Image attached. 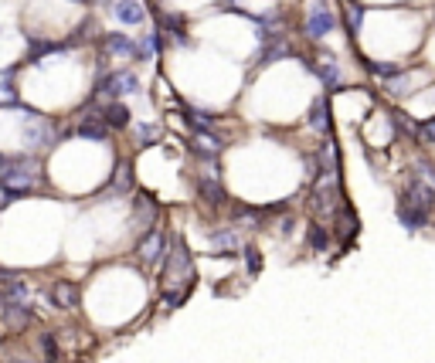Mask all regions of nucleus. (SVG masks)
Segmentation results:
<instances>
[{
	"instance_id": "nucleus-7",
	"label": "nucleus",
	"mask_w": 435,
	"mask_h": 363,
	"mask_svg": "<svg viewBox=\"0 0 435 363\" xmlns=\"http://www.w3.org/2000/svg\"><path fill=\"white\" fill-rule=\"evenodd\" d=\"M333 28H337V14L330 11V4L326 0H313L306 7V24H303L306 38L310 41H323L326 34H333Z\"/></svg>"
},
{
	"instance_id": "nucleus-13",
	"label": "nucleus",
	"mask_w": 435,
	"mask_h": 363,
	"mask_svg": "<svg viewBox=\"0 0 435 363\" xmlns=\"http://www.w3.org/2000/svg\"><path fill=\"white\" fill-rule=\"evenodd\" d=\"M78 286L72 278H55L51 282V303L58 305V309H78Z\"/></svg>"
},
{
	"instance_id": "nucleus-19",
	"label": "nucleus",
	"mask_w": 435,
	"mask_h": 363,
	"mask_svg": "<svg viewBox=\"0 0 435 363\" xmlns=\"http://www.w3.org/2000/svg\"><path fill=\"white\" fill-rule=\"evenodd\" d=\"M109 190H112V194H129V190H133V167H129V160H123V163L116 167Z\"/></svg>"
},
{
	"instance_id": "nucleus-1",
	"label": "nucleus",
	"mask_w": 435,
	"mask_h": 363,
	"mask_svg": "<svg viewBox=\"0 0 435 363\" xmlns=\"http://www.w3.org/2000/svg\"><path fill=\"white\" fill-rule=\"evenodd\" d=\"M45 183L41 177V163L24 153H0V187L14 197H28Z\"/></svg>"
},
{
	"instance_id": "nucleus-5",
	"label": "nucleus",
	"mask_w": 435,
	"mask_h": 363,
	"mask_svg": "<svg viewBox=\"0 0 435 363\" xmlns=\"http://www.w3.org/2000/svg\"><path fill=\"white\" fill-rule=\"evenodd\" d=\"M140 92V78L136 72H129V68H112V72H99L95 78V89H92V99L95 95H106V99H129V95H136Z\"/></svg>"
},
{
	"instance_id": "nucleus-9",
	"label": "nucleus",
	"mask_w": 435,
	"mask_h": 363,
	"mask_svg": "<svg viewBox=\"0 0 435 363\" xmlns=\"http://www.w3.org/2000/svg\"><path fill=\"white\" fill-rule=\"evenodd\" d=\"M289 55H293V45L286 41V34H272V38L262 41V51L255 55V65L265 68V65H272V61H279V58H289Z\"/></svg>"
},
{
	"instance_id": "nucleus-28",
	"label": "nucleus",
	"mask_w": 435,
	"mask_h": 363,
	"mask_svg": "<svg viewBox=\"0 0 435 363\" xmlns=\"http://www.w3.org/2000/svg\"><path fill=\"white\" fill-rule=\"evenodd\" d=\"M72 4H82V7H85V4H89V0H72Z\"/></svg>"
},
{
	"instance_id": "nucleus-4",
	"label": "nucleus",
	"mask_w": 435,
	"mask_h": 363,
	"mask_svg": "<svg viewBox=\"0 0 435 363\" xmlns=\"http://www.w3.org/2000/svg\"><path fill=\"white\" fill-rule=\"evenodd\" d=\"M310 207H313V214H320V217H337V214H340L343 200H340L337 173H320V177H313Z\"/></svg>"
},
{
	"instance_id": "nucleus-23",
	"label": "nucleus",
	"mask_w": 435,
	"mask_h": 363,
	"mask_svg": "<svg viewBox=\"0 0 435 363\" xmlns=\"http://www.w3.org/2000/svg\"><path fill=\"white\" fill-rule=\"evenodd\" d=\"M211 242L218 244V248H235L238 244V231H235L232 224L218 227V231H211Z\"/></svg>"
},
{
	"instance_id": "nucleus-29",
	"label": "nucleus",
	"mask_w": 435,
	"mask_h": 363,
	"mask_svg": "<svg viewBox=\"0 0 435 363\" xmlns=\"http://www.w3.org/2000/svg\"><path fill=\"white\" fill-rule=\"evenodd\" d=\"M89 4H106V0H89Z\"/></svg>"
},
{
	"instance_id": "nucleus-27",
	"label": "nucleus",
	"mask_w": 435,
	"mask_h": 363,
	"mask_svg": "<svg viewBox=\"0 0 435 363\" xmlns=\"http://www.w3.org/2000/svg\"><path fill=\"white\" fill-rule=\"evenodd\" d=\"M279 234H293V221H289V217L279 221Z\"/></svg>"
},
{
	"instance_id": "nucleus-15",
	"label": "nucleus",
	"mask_w": 435,
	"mask_h": 363,
	"mask_svg": "<svg viewBox=\"0 0 435 363\" xmlns=\"http://www.w3.org/2000/svg\"><path fill=\"white\" fill-rule=\"evenodd\" d=\"M306 126H310L313 133H320V136L330 133V106H326L323 95H316V99H313L310 116H306Z\"/></svg>"
},
{
	"instance_id": "nucleus-25",
	"label": "nucleus",
	"mask_w": 435,
	"mask_h": 363,
	"mask_svg": "<svg viewBox=\"0 0 435 363\" xmlns=\"http://www.w3.org/2000/svg\"><path fill=\"white\" fill-rule=\"evenodd\" d=\"M415 139H421V143H429V146H432V143H435V119L421 122L419 129H415Z\"/></svg>"
},
{
	"instance_id": "nucleus-12",
	"label": "nucleus",
	"mask_w": 435,
	"mask_h": 363,
	"mask_svg": "<svg viewBox=\"0 0 435 363\" xmlns=\"http://www.w3.org/2000/svg\"><path fill=\"white\" fill-rule=\"evenodd\" d=\"M112 17L126 28H136L146 21V11H143L140 0H112Z\"/></svg>"
},
{
	"instance_id": "nucleus-11",
	"label": "nucleus",
	"mask_w": 435,
	"mask_h": 363,
	"mask_svg": "<svg viewBox=\"0 0 435 363\" xmlns=\"http://www.w3.org/2000/svg\"><path fill=\"white\" fill-rule=\"evenodd\" d=\"M102 48L112 58H136V41L129 34H123V31H106L102 34Z\"/></svg>"
},
{
	"instance_id": "nucleus-16",
	"label": "nucleus",
	"mask_w": 435,
	"mask_h": 363,
	"mask_svg": "<svg viewBox=\"0 0 435 363\" xmlns=\"http://www.w3.org/2000/svg\"><path fill=\"white\" fill-rule=\"evenodd\" d=\"M198 194H201V200L204 204H211V207H221V204L228 200V197H225V187L218 183L215 173H208V177L198 180Z\"/></svg>"
},
{
	"instance_id": "nucleus-2",
	"label": "nucleus",
	"mask_w": 435,
	"mask_h": 363,
	"mask_svg": "<svg viewBox=\"0 0 435 363\" xmlns=\"http://www.w3.org/2000/svg\"><path fill=\"white\" fill-rule=\"evenodd\" d=\"M432 207H435V187H429L419 173H415V177H408L404 187H402V197H398V204H394L398 221H402L408 231H419V227L429 224Z\"/></svg>"
},
{
	"instance_id": "nucleus-8",
	"label": "nucleus",
	"mask_w": 435,
	"mask_h": 363,
	"mask_svg": "<svg viewBox=\"0 0 435 363\" xmlns=\"http://www.w3.org/2000/svg\"><path fill=\"white\" fill-rule=\"evenodd\" d=\"M163 255H167V238H163V231H160V227H146L143 238L136 242V258H140L143 265L156 269V265L163 261Z\"/></svg>"
},
{
	"instance_id": "nucleus-21",
	"label": "nucleus",
	"mask_w": 435,
	"mask_h": 363,
	"mask_svg": "<svg viewBox=\"0 0 435 363\" xmlns=\"http://www.w3.org/2000/svg\"><path fill=\"white\" fill-rule=\"evenodd\" d=\"M364 68L374 72L377 78H394L404 72V65H398V61H367V58H364Z\"/></svg>"
},
{
	"instance_id": "nucleus-3",
	"label": "nucleus",
	"mask_w": 435,
	"mask_h": 363,
	"mask_svg": "<svg viewBox=\"0 0 435 363\" xmlns=\"http://www.w3.org/2000/svg\"><path fill=\"white\" fill-rule=\"evenodd\" d=\"M167 269H163V303L167 305H181L184 303V292L177 288V282L184 288L194 286V258L181 242H173L167 248Z\"/></svg>"
},
{
	"instance_id": "nucleus-14",
	"label": "nucleus",
	"mask_w": 435,
	"mask_h": 363,
	"mask_svg": "<svg viewBox=\"0 0 435 363\" xmlns=\"http://www.w3.org/2000/svg\"><path fill=\"white\" fill-rule=\"evenodd\" d=\"M102 122H106L109 129H126L133 122V112H129V106H126L123 99H109L106 106H102Z\"/></svg>"
},
{
	"instance_id": "nucleus-18",
	"label": "nucleus",
	"mask_w": 435,
	"mask_h": 363,
	"mask_svg": "<svg viewBox=\"0 0 435 363\" xmlns=\"http://www.w3.org/2000/svg\"><path fill=\"white\" fill-rule=\"evenodd\" d=\"M343 17H347V31H350V38H358L360 24H364V17H367V7H364V4H358V0H347Z\"/></svg>"
},
{
	"instance_id": "nucleus-10",
	"label": "nucleus",
	"mask_w": 435,
	"mask_h": 363,
	"mask_svg": "<svg viewBox=\"0 0 435 363\" xmlns=\"http://www.w3.org/2000/svg\"><path fill=\"white\" fill-rule=\"evenodd\" d=\"M310 68L320 75V82H323L330 92H340L343 78H340V61L333 58V55H320L316 61H310Z\"/></svg>"
},
{
	"instance_id": "nucleus-22",
	"label": "nucleus",
	"mask_w": 435,
	"mask_h": 363,
	"mask_svg": "<svg viewBox=\"0 0 435 363\" xmlns=\"http://www.w3.org/2000/svg\"><path fill=\"white\" fill-rule=\"evenodd\" d=\"M340 214H343V221L337 217V234H343V238L350 242V238L358 234V214L350 211V207H340Z\"/></svg>"
},
{
	"instance_id": "nucleus-6",
	"label": "nucleus",
	"mask_w": 435,
	"mask_h": 363,
	"mask_svg": "<svg viewBox=\"0 0 435 363\" xmlns=\"http://www.w3.org/2000/svg\"><path fill=\"white\" fill-rule=\"evenodd\" d=\"M24 143H28L31 153L55 146V143H58V133H55L51 119H48V116H38L31 109H24Z\"/></svg>"
},
{
	"instance_id": "nucleus-17",
	"label": "nucleus",
	"mask_w": 435,
	"mask_h": 363,
	"mask_svg": "<svg viewBox=\"0 0 435 363\" xmlns=\"http://www.w3.org/2000/svg\"><path fill=\"white\" fill-rule=\"evenodd\" d=\"M75 133H78L82 139H95V143H106L112 129H109L106 122H102V116H89V119H82V122L75 126Z\"/></svg>"
},
{
	"instance_id": "nucleus-26",
	"label": "nucleus",
	"mask_w": 435,
	"mask_h": 363,
	"mask_svg": "<svg viewBox=\"0 0 435 363\" xmlns=\"http://www.w3.org/2000/svg\"><path fill=\"white\" fill-rule=\"evenodd\" d=\"M242 251H245V265H249V272L255 275V272H259V269H262V258H259V251H255L252 244H245Z\"/></svg>"
},
{
	"instance_id": "nucleus-24",
	"label": "nucleus",
	"mask_w": 435,
	"mask_h": 363,
	"mask_svg": "<svg viewBox=\"0 0 435 363\" xmlns=\"http://www.w3.org/2000/svg\"><path fill=\"white\" fill-rule=\"evenodd\" d=\"M156 136H160V126H150V122H140V126H136V139H140V146H154Z\"/></svg>"
},
{
	"instance_id": "nucleus-20",
	"label": "nucleus",
	"mask_w": 435,
	"mask_h": 363,
	"mask_svg": "<svg viewBox=\"0 0 435 363\" xmlns=\"http://www.w3.org/2000/svg\"><path fill=\"white\" fill-rule=\"evenodd\" d=\"M306 244H310L313 251H326V248H330V231L313 221V224L306 227Z\"/></svg>"
}]
</instances>
